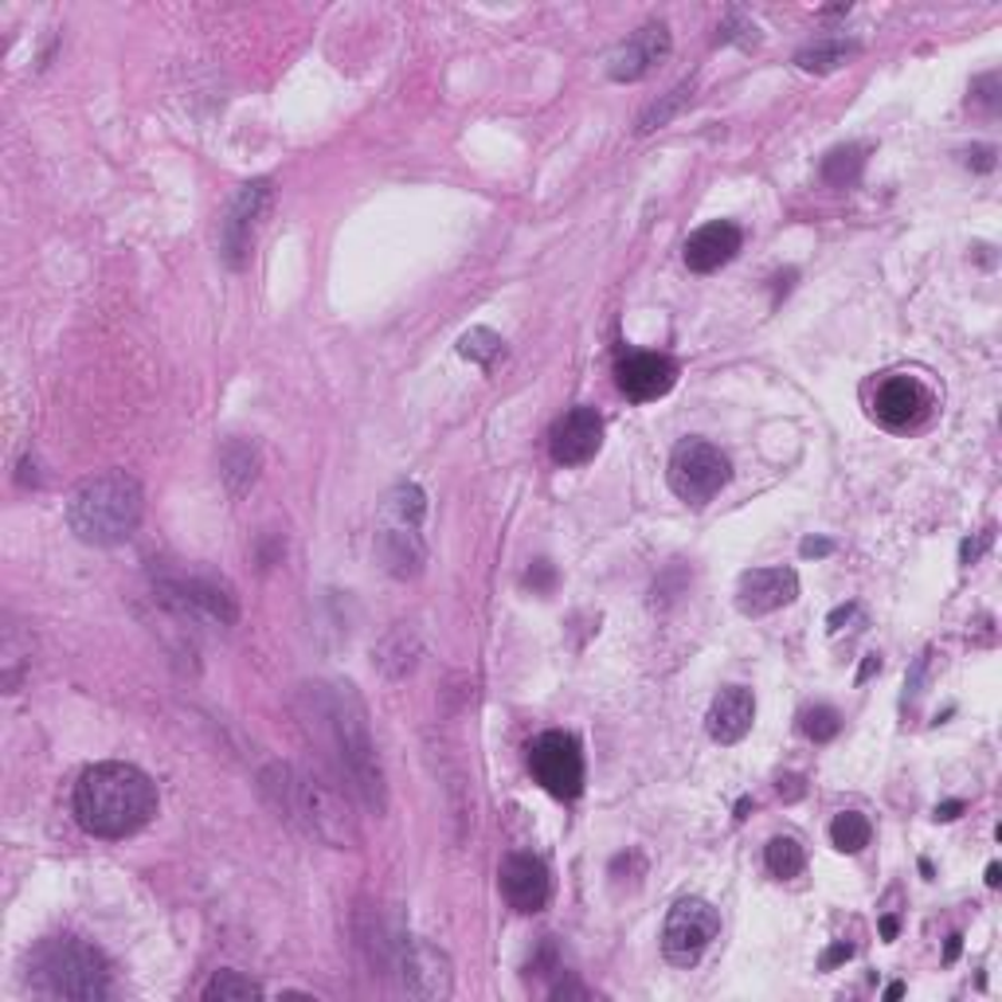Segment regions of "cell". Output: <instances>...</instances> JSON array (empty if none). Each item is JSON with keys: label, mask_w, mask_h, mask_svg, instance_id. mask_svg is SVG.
<instances>
[{"label": "cell", "mask_w": 1002, "mask_h": 1002, "mask_svg": "<svg viewBox=\"0 0 1002 1002\" xmlns=\"http://www.w3.org/2000/svg\"><path fill=\"white\" fill-rule=\"evenodd\" d=\"M302 721L310 736L334 756L341 780L360 798V807L384 815L388 811V780H384L380 752H376L368 710L357 685L318 682L302 690Z\"/></svg>", "instance_id": "6da1fadb"}, {"label": "cell", "mask_w": 1002, "mask_h": 1002, "mask_svg": "<svg viewBox=\"0 0 1002 1002\" xmlns=\"http://www.w3.org/2000/svg\"><path fill=\"white\" fill-rule=\"evenodd\" d=\"M157 815V783L141 767L107 760L75 783V819L95 839H130Z\"/></svg>", "instance_id": "7a4b0ae2"}, {"label": "cell", "mask_w": 1002, "mask_h": 1002, "mask_svg": "<svg viewBox=\"0 0 1002 1002\" xmlns=\"http://www.w3.org/2000/svg\"><path fill=\"white\" fill-rule=\"evenodd\" d=\"M259 787L286 823H294L298 831H306L310 839L326 842L334 850H357V819H353L341 791H334L326 780L302 772V767L270 764L259 775Z\"/></svg>", "instance_id": "3957f363"}, {"label": "cell", "mask_w": 1002, "mask_h": 1002, "mask_svg": "<svg viewBox=\"0 0 1002 1002\" xmlns=\"http://www.w3.org/2000/svg\"><path fill=\"white\" fill-rule=\"evenodd\" d=\"M146 514V497H141L138 478L126 470H107L95 478L79 482L67 497V525L82 545L115 548L130 540Z\"/></svg>", "instance_id": "277c9868"}, {"label": "cell", "mask_w": 1002, "mask_h": 1002, "mask_svg": "<svg viewBox=\"0 0 1002 1002\" xmlns=\"http://www.w3.org/2000/svg\"><path fill=\"white\" fill-rule=\"evenodd\" d=\"M28 983L43 999L98 1002L110 994V963L79 936H48L28 955Z\"/></svg>", "instance_id": "5b68a950"}, {"label": "cell", "mask_w": 1002, "mask_h": 1002, "mask_svg": "<svg viewBox=\"0 0 1002 1002\" xmlns=\"http://www.w3.org/2000/svg\"><path fill=\"white\" fill-rule=\"evenodd\" d=\"M733 478V463L721 447L705 439H682L669 455V489L690 506H705Z\"/></svg>", "instance_id": "8992f818"}, {"label": "cell", "mask_w": 1002, "mask_h": 1002, "mask_svg": "<svg viewBox=\"0 0 1002 1002\" xmlns=\"http://www.w3.org/2000/svg\"><path fill=\"white\" fill-rule=\"evenodd\" d=\"M270 205H275V185L270 180H247L236 188L220 216V255L231 270H244L251 259L255 236H259L262 220H267Z\"/></svg>", "instance_id": "52a82bcc"}, {"label": "cell", "mask_w": 1002, "mask_h": 1002, "mask_svg": "<svg viewBox=\"0 0 1002 1002\" xmlns=\"http://www.w3.org/2000/svg\"><path fill=\"white\" fill-rule=\"evenodd\" d=\"M157 599L188 623L231 627L239 619L236 592L224 579H212V576H169L157 584Z\"/></svg>", "instance_id": "ba28073f"}, {"label": "cell", "mask_w": 1002, "mask_h": 1002, "mask_svg": "<svg viewBox=\"0 0 1002 1002\" xmlns=\"http://www.w3.org/2000/svg\"><path fill=\"white\" fill-rule=\"evenodd\" d=\"M388 975H396L399 991L411 994V999L435 1002L455 991V971H450L447 952H439V948L419 936H408V932H399Z\"/></svg>", "instance_id": "9c48e42d"}, {"label": "cell", "mask_w": 1002, "mask_h": 1002, "mask_svg": "<svg viewBox=\"0 0 1002 1002\" xmlns=\"http://www.w3.org/2000/svg\"><path fill=\"white\" fill-rule=\"evenodd\" d=\"M529 772L553 798L572 803L584 791V752H579V741L572 733H560V728L533 736Z\"/></svg>", "instance_id": "30bf717a"}, {"label": "cell", "mask_w": 1002, "mask_h": 1002, "mask_svg": "<svg viewBox=\"0 0 1002 1002\" xmlns=\"http://www.w3.org/2000/svg\"><path fill=\"white\" fill-rule=\"evenodd\" d=\"M721 932V916L710 901L701 896H682L666 916V929H662V952L674 968H693V963L705 955V948L717 940Z\"/></svg>", "instance_id": "8fae6325"}, {"label": "cell", "mask_w": 1002, "mask_h": 1002, "mask_svg": "<svg viewBox=\"0 0 1002 1002\" xmlns=\"http://www.w3.org/2000/svg\"><path fill=\"white\" fill-rule=\"evenodd\" d=\"M604 447V419L599 411L579 404V408L564 411L553 424V435H548V450H553V463L560 466H584L592 463Z\"/></svg>", "instance_id": "7c38bea8"}, {"label": "cell", "mask_w": 1002, "mask_h": 1002, "mask_svg": "<svg viewBox=\"0 0 1002 1002\" xmlns=\"http://www.w3.org/2000/svg\"><path fill=\"white\" fill-rule=\"evenodd\" d=\"M497 885H502L509 909H517V913H540L553 896L548 865L537 854H509L497 870Z\"/></svg>", "instance_id": "4fadbf2b"}, {"label": "cell", "mask_w": 1002, "mask_h": 1002, "mask_svg": "<svg viewBox=\"0 0 1002 1002\" xmlns=\"http://www.w3.org/2000/svg\"><path fill=\"white\" fill-rule=\"evenodd\" d=\"M615 384L635 404H651L677 384V360L666 353H627L615 365Z\"/></svg>", "instance_id": "5bb4252c"}, {"label": "cell", "mask_w": 1002, "mask_h": 1002, "mask_svg": "<svg viewBox=\"0 0 1002 1002\" xmlns=\"http://www.w3.org/2000/svg\"><path fill=\"white\" fill-rule=\"evenodd\" d=\"M798 599V572L795 568H752L736 584V607L748 619L772 615Z\"/></svg>", "instance_id": "9a60e30c"}, {"label": "cell", "mask_w": 1002, "mask_h": 1002, "mask_svg": "<svg viewBox=\"0 0 1002 1002\" xmlns=\"http://www.w3.org/2000/svg\"><path fill=\"white\" fill-rule=\"evenodd\" d=\"M932 408V396L921 380L913 376H889V380L877 384L873 391V416L877 424H885L889 431H909L916 427Z\"/></svg>", "instance_id": "2e32d148"}, {"label": "cell", "mask_w": 1002, "mask_h": 1002, "mask_svg": "<svg viewBox=\"0 0 1002 1002\" xmlns=\"http://www.w3.org/2000/svg\"><path fill=\"white\" fill-rule=\"evenodd\" d=\"M669 48H674V40H669V28L662 24V20L643 24L627 43H619V48L612 51V59H607V75H612L615 82H638L669 56Z\"/></svg>", "instance_id": "e0dca14e"}, {"label": "cell", "mask_w": 1002, "mask_h": 1002, "mask_svg": "<svg viewBox=\"0 0 1002 1002\" xmlns=\"http://www.w3.org/2000/svg\"><path fill=\"white\" fill-rule=\"evenodd\" d=\"M376 556H380L384 572L396 579H416L424 572L427 545L419 525L408 522H388L380 517V533H376Z\"/></svg>", "instance_id": "ac0fdd59"}, {"label": "cell", "mask_w": 1002, "mask_h": 1002, "mask_svg": "<svg viewBox=\"0 0 1002 1002\" xmlns=\"http://www.w3.org/2000/svg\"><path fill=\"white\" fill-rule=\"evenodd\" d=\"M741 244H744V231L733 220H713L685 239V251H682L685 267L697 270V275H713V270H721L725 262L736 259Z\"/></svg>", "instance_id": "d6986e66"}, {"label": "cell", "mask_w": 1002, "mask_h": 1002, "mask_svg": "<svg viewBox=\"0 0 1002 1002\" xmlns=\"http://www.w3.org/2000/svg\"><path fill=\"white\" fill-rule=\"evenodd\" d=\"M752 721H756V697H752V690H744V685H725V690L713 697L705 728H710V736L717 744H741L744 736L752 733Z\"/></svg>", "instance_id": "ffe728a7"}, {"label": "cell", "mask_w": 1002, "mask_h": 1002, "mask_svg": "<svg viewBox=\"0 0 1002 1002\" xmlns=\"http://www.w3.org/2000/svg\"><path fill=\"white\" fill-rule=\"evenodd\" d=\"M419 654H424V646H419L416 631H411V627H396V631H388L380 643H376L373 662H376V669H380V674L408 677L411 669L419 666Z\"/></svg>", "instance_id": "44dd1931"}, {"label": "cell", "mask_w": 1002, "mask_h": 1002, "mask_svg": "<svg viewBox=\"0 0 1002 1002\" xmlns=\"http://www.w3.org/2000/svg\"><path fill=\"white\" fill-rule=\"evenodd\" d=\"M220 474H224V482H228L231 494L251 489L255 478H259V447L247 439H231L220 455Z\"/></svg>", "instance_id": "7402d4cb"}, {"label": "cell", "mask_w": 1002, "mask_h": 1002, "mask_svg": "<svg viewBox=\"0 0 1002 1002\" xmlns=\"http://www.w3.org/2000/svg\"><path fill=\"white\" fill-rule=\"evenodd\" d=\"M28 658H32V638L20 635V627L9 619L4 627V643H0V674H4V693H17L20 677L28 669Z\"/></svg>", "instance_id": "603a6c76"}, {"label": "cell", "mask_w": 1002, "mask_h": 1002, "mask_svg": "<svg viewBox=\"0 0 1002 1002\" xmlns=\"http://www.w3.org/2000/svg\"><path fill=\"white\" fill-rule=\"evenodd\" d=\"M857 51H862V43L857 40H823V43H815V48L798 51L795 63L803 67V71L826 75V71H834V67L846 63V59H854Z\"/></svg>", "instance_id": "cb8c5ba5"}, {"label": "cell", "mask_w": 1002, "mask_h": 1002, "mask_svg": "<svg viewBox=\"0 0 1002 1002\" xmlns=\"http://www.w3.org/2000/svg\"><path fill=\"white\" fill-rule=\"evenodd\" d=\"M690 102H693V79H685V82H677L669 95H662L654 107L643 110V118H638V133H654V130H662V126H669L685 107H690Z\"/></svg>", "instance_id": "d4e9b609"}, {"label": "cell", "mask_w": 1002, "mask_h": 1002, "mask_svg": "<svg viewBox=\"0 0 1002 1002\" xmlns=\"http://www.w3.org/2000/svg\"><path fill=\"white\" fill-rule=\"evenodd\" d=\"M247 999H262V986L255 979H247L244 971H216L205 986V1002H247Z\"/></svg>", "instance_id": "484cf974"}, {"label": "cell", "mask_w": 1002, "mask_h": 1002, "mask_svg": "<svg viewBox=\"0 0 1002 1002\" xmlns=\"http://www.w3.org/2000/svg\"><path fill=\"white\" fill-rule=\"evenodd\" d=\"M870 839H873V826L862 811H842V815L831 823V842H834V850H842V854H862V850L870 846Z\"/></svg>", "instance_id": "4316f807"}, {"label": "cell", "mask_w": 1002, "mask_h": 1002, "mask_svg": "<svg viewBox=\"0 0 1002 1002\" xmlns=\"http://www.w3.org/2000/svg\"><path fill=\"white\" fill-rule=\"evenodd\" d=\"M764 862H767V870H772V877L787 881V877H798V873H803V865H807V854H803V846H798L791 834H780V839L767 842Z\"/></svg>", "instance_id": "83f0119b"}, {"label": "cell", "mask_w": 1002, "mask_h": 1002, "mask_svg": "<svg viewBox=\"0 0 1002 1002\" xmlns=\"http://www.w3.org/2000/svg\"><path fill=\"white\" fill-rule=\"evenodd\" d=\"M458 353H463L466 360H474V365L489 368L497 357H506V341H502L494 329L474 326V329H466V334L458 337Z\"/></svg>", "instance_id": "f1b7e54d"}, {"label": "cell", "mask_w": 1002, "mask_h": 1002, "mask_svg": "<svg viewBox=\"0 0 1002 1002\" xmlns=\"http://www.w3.org/2000/svg\"><path fill=\"white\" fill-rule=\"evenodd\" d=\"M862 165H865L862 146H842L823 161V180L834 188H850V185H857V177H862Z\"/></svg>", "instance_id": "f546056e"}, {"label": "cell", "mask_w": 1002, "mask_h": 1002, "mask_svg": "<svg viewBox=\"0 0 1002 1002\" xmlns=\"http://www.w3.org/2000/svg\"><path fill=\"white\" fill-rule=\"evenodd\" d=\"M798 728H803L815 744H826L842 733V717H839V710H831V705H815V710H803Z\"/></svg>", "instance_id": "4dcf8cb0"}, {"label": "cell", "mask_w": 1002, "mask_h": 1002, "mask_svg": "<svg viewBox=\"0 0 1002 1002\" xmlns=\"http://www.w3.org/2000/svg\"><path fill=\"white\" fill-rule=\"evenodd\" d=\"M971 102H975V107H983L986 115H994V110H999V71L979 75V79L971 82Z\"/></svg>", "instance_id": "1f68e13d"}, {"label": "cell", "mask_w": 1002, "mask_h": 1002, "mask_svg": "<svg viewBox=\"0 0 1002 1002\" xmlns=\"http://www.w3.org/2000/svg\"><path fill=\"white\" fill-rule=\"evenodd\" d=\"M994 157H999V149L994 146H971L968 153H963V161H968L971 169H979V172H991L994 165H999Z\"/></svg>", "instance_id": "d6a6232c"}, {"label": "cell", "mask_w": 1002, "mask_h": 1002, "mask_svg": "<svg viewBox=\"0 0 1002 1002\" xmlns=\"http://www.w3.org/2000/svg\"><path fill=\"white\" fill-rule=\"evenodd\" d=\"M525 579H529L533 592H548V587H553V579H556V572H553V564H548V560H537Z\"/></svg>", "instance_id": "836d02e7"}, {"label": "cell", "mask_w": 1002, "mask_h": 1002, "mask_svg": "<svg viewBox=\"0 0 1002 1002\" xmlns=\"http://www.w3.org/2000/svg\"><path fill=\"white\" fill-rule=\"evenodd\" d=\"M986 548H991V529L986 533H979L975 540H963V548H960V556H963V564H975L979 556L986 553Z\"/></svg>", "instance_id": "e575fe53"}, {"label": "cell", "mask_w": 1002, "mask_h": 1002, "mask_svg": "<svg viewBox=\"0 0 1002 1002\" xmlns=\"http://www.w3.org/2000/svg\"><path fill=\"white\" fill-rule=\"evenodd\" d=\"M798 553H803V556H831V553H834V540L807 537V540H803V545H798Z\"/></svg>", "instance_id": "d590c367"}, {"label": "cell", "mask_w": 1002, "mask_h": 1002, "mask_svg": "<svg viewBox=\"0 0 1002 1002\" xmlns=\"http://www.w3.org/2000/svg\"><path fill=\"white\" fill-rule=\"evenodd\" d=\"M857 615V604H846V607H839V612L831 615V619H826V627H831V635H839L842 631V623H850Z\"/></svg>", "instance_id": "8d00e7d4"}, {"label": "cell", "mask_w": 1002, "mask_h": 1002, "mask_svg": "<svg viewBox=\"0 0 1002 1002\" xmlns=\"http://www.w3.org/2000/svg\"><path fill=\"white\" fill-rule=\"evenodd\" d=\"M850 955H854V948H850V944H834L831 952L823 955V968H834V963H846Z\"/></svg>", "instance_id": "74e56055"}, {"label": "cell", "mask_w": 1002, "mask_h": 1002, "mask_svg": "<svg viewBox=\"0 0 1002 1002\" xmlns=\"http://www.w3.org/2000/svg\"><path fill=\"white\" fill-rule=\"evenodd\" d=\"M553 999H587V991L579 983H560L553 986Z\"/></svg>", "instance_id": "f35d334b"}, {"label": "cell", "mask_w": 1002, "mask_h": 1002, "mask_svg": "<svg viewBox=\"0 0 1002 1002\" xmlns=\"http://www.w3.org/2000/svg\"><path fill=\"white\" fill-rule=\"evenodd\" d=\"M780 795L798 798V795H803V780H798V775H787V780H780Z\"/></svg>", "instance_id": "ab89813d"}, {"label": "cell", "mask_w": 1002, "mask_h": 1002, "mask_svg": "<svg viewBox=\"0 0 1002 1002\" xmlns=\"http://www.w3.org/2000/svg\"><path fill=\"white\" fill-rule=\"evenodd\" d=\"M960 811H963V803L955 798V803H944V807H936V819H940V823H952V819H960Z\"/></svg>", "instance_id": "60d3db41"}, {"label": "cell", "mask_w": 1002, "mask_h": 1002, "mask_svg": "<svg viewBox=\"0 0 1002 1002\" xmlns=\"http://www.w3.org/2000/svg\"><path fill=\"white\" fill-rule=\"evenodd\" d=\"M873 669H881V658H877V654H870V658H865V666H862V674H857V677H862V682H865V677H870Z\"/></svg>", "instance_id": "b9f144b4"}, {"label": "cell", "mask_w": 1002, "mask_h": 1002, "mask_svg": "<svg viewBox=\"0 0 1002 1002\" xmlns=\"http://www.w3.org/2000/svg\"><path fill=\"white\" fill-rule=\"evenodd\" d=\"M881 936H885V940L896 936V916H885V921H881Z\"/></svg>", "instance_id": "7bdbcfd3"}, {"label": "cell", "mask_w": 1002, "mask_h": 1002, "mask_svg": "<svg viewBox=\"0 0 1002 1002\" xmlns=\"http://www.w3.org/2000/svg\"><path fill=\"white\" fill-rule=\"evenodd\" d=\"M960 940H963V936H952V940H948V952H944V960H948V963H952L955 955H960V948H963Z\"/></svg>", "instance_id": "ee69618b"}, {"label": "cell", "mask_w": 1002, "mask_h": 1002, "mask_svg": "<svg viewBox=\"0 0 1002 1002\" xmlns=\"http://www.w3.org/2000/svg\"><path fill=\"white\" fill-rule=\"evenodd\" d=\"M901 994H905V983H889L885 986V999H901Z\"/></svg>", "instance_id": "f6af8a7d"}, {"label": "cell", "mask_w": 1002, "mask_h": 1002, "mask_svg": "<svg viewBox=\"0 0 1002 1002\" xmlns=\"http://www.w3.org/2000/svg\"><path fill=\"white\" fill-rule=\"evenodd\" d=\"M999 873H1002V870H999V865H994V862L986 865V885H991V889L999 885Z\"/></svg>", "instance_id": "bcb514c9"}]
</instances>
